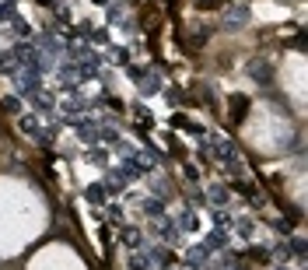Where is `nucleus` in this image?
Returning <instances> with one entry per match:
<instances>
[{"label": "nucleus", "mask_w": 308, "mask_h": 270, "mask_svg": "<svg viewBox=\"0 0 308 270\" xmlns=\"http://www.w3.org/2000/svg\"><path fill=\"white\" fill-rule=\"evenodd\" d=\"M179 221H182V228H186V231H196V228H200V225H196V214H192V211H182V218H179Z\"/></svg>", "instance_id": "obj_9"}, {"label": "nucleus", "mask_w": 308, "mask_h": 270, "mask_svg": "<svg viewBox=\"0 0 308 270\" xmlns=\"http://www.w3.org/2000/svg\"><path fill=\"white\" fill-rule=\"evenodd\" d=\"M231 109H235V119H242L245 109H249V98L245 95H231Z\"/></svg>", "instance_id": "obj_6"}, {"label": "nucleus", "mask_w": 308, "mask_h": 270, "mask_svg": "<svg viewBox=\"0 0 308 270\" xmlns=\"http://www.w3.org/2000/svg\"><path fill=\"white\" fill-rule=\"evenodd\" d=\"M144 214H161V204L158 200H144Z\"/></svg>", "instance_id": "obj_17"}, {"label": "nucleus", "mask_w": 308, "mask_h": 270, "mask_svg": "<svg viewBox=\"0 0 308 270\" xmlns=\"http://www.w3.org/2000/svg\"><path fill=\"white\" fill-rule=\"evenodd\" d=\"M252 18L249 4H231V7H224V28L228 32H238V28H245Z\"/></svg>", "instance_id": "obj_1"}, {"label": "nucleus", "mask_w": 308, "mask_h": 270, "mask_svg": "<svg viewBox=\"0 0 308 270\" xmlns=\"http://www.w3.org/2000/svg\"><path fill=\"white\" fill-rule=\"evenodd\" d=\"M277 270H287V267H277Z\"/></svg>", "instance_id": "obj_23"}, {"label": "nucleus", "mask_w": 308, "mask_h": 270, "mask_svg": "<svg viewBox=\"0 0 308 270\" xmlns=\"http://www.w3.org/2000/svg\"><path fill=\"white\" fill-rule=\"evenodd\" d=\"M196 7H203V11H214V7H221L217 0H196Z\"/></svg>", "instance_id": "obj_19"}, {"label": "nucleus", "mask_w": 308, "mask_h": 270, "mask_svg": "<svg viewBox=\"0 0 308 270\" xmlns=\"http://www.w3.org/2000/svg\"><path fill=\"white\" fill-rule=\"evenodd\" d=\"M112 60H116V63H123V67H130V49H123V46L112 49Z\"/></svg>", "instance_id": "obj_12"}, {"label": "nucleus", "mask_w": 308, "mask_h": 270, "mask_svg": "<svg viewBox=\"0 0 308 270\" xmlns=\"http://www.w3.org/2000/svg\"><path fill=\"white\" fill-rule=\"evenodd\" d=\"M273 228L280 231V235H291V221H277V225H273Z\"/></svg>", "instance_id": "obj_20"}, {"label": "nucleus", "mask_w": 308, "mask_h": 270, "mask_svg": "<svg viewBox=\"0 0 308 270\" xmlns=\"http://www.w3.org/2000/svg\"><path fill=\"white\" fill-rule=\"evenodd\" d=\"M249 74L256 77V81H263V84H270V67L263 63V60H252V63H249Z\"/></svg>", "instance_id": "obj_4"}, {"label": "nucleus", "mask_w": 308, "mask_h": 270, "mask_svg": "<svg viewBox=\"0 0 308 270\" xmlns=\"http://www.w3.org/2000/svg\"><path fill=\"white\" fill-rule=\"evenodd\" d=\"M207 246H214V249H224V235H221V231H214L210 239H207Z\"/></svg>", "instance_id": "obj_16"}, {"label": "nucleus", "mask_w": 308, "mask_h": 270, "mask_svg": "<svg viewBox=\"0 0 308 270\" xmlns=\"http://www.w3.org/2000/svg\"><path fill=\"white\" fill-rule=\"evenodd\" d=\"M140 95H154V92H161V77L158 74H140Z\"/></svg>", "instance_id": "obj_2"}, {"label": "nucleus", "mask_w": 308, "mask_h": 270, "mask_svg": "<svg viewBox=\"0 0 308 270\" xmlns=\"http://www.w3.org/2000/svg\"><path fill=\"white\" fill-rule=\"evenodd\" d=\"M224 193H228L224 186H214V193H210V196H214V204H224Z\"/></svg>", "instance_id": "obj_18"}, {"label": "nucleus", "mask_w": 308, "mask_h": 270, "mask_svg": "<svg viewBox=\"0 0 308 270\" xmlns=\"http://www.w3.org/2000/svg\"><path fill=\"white\" fill-rule=\"evenodd\" d=\"M147 172V161H137V158H126L123 161V175H130V179H137V175Z\"/></svg>", "instance_id": "obj_3"}, {"label": "nucleus", "mask_w": 308, "mask_h": 270, "mask_svg": "<svg viewBox=\"0 0 308 270\" xmlns=\"http://www.w3.org/2000/svg\"><path fill=\"white\" fill-rule=\"evenodd\" d=\"M130 270H151V260L147 256H130Z\"/></svg>", "instance_id": "obj_10"}, {"label": "nucleus", "mask_w": 308, "mask_h": 270, "mask_svg": "<svg viewBox=\"0 0 308 270\" xmlns=\"http://www.w3.org/2000/svg\"><path fill=\"white\" fill-rule=\"evenodd\" d=\"M203 260H207V246H196V249H189V263H192V267H200Z\"/></svg>", "instance_id": "obj_8"}, {"label": "nucleus", "mask_w": 308, "mask_h": 270, "mask_svg": "<svg viewBox=\"0 0 308 270\" xmlns=\"http://www.w3.org/2000/svg\"><path fill=\"white\" fill-rule=\"evenodd\" d=\"M165 98H168V102H186V92H182V88H168Z\"/></svg>", "instance_id": "obj_14"}, {"label": "nucleus", "mask_w": 308, "mask_h": 270, "mask_svg": "<svg viewBox=\"0 0 308 270\" xmlns=\"http://www.w3.org/2000/svg\"><path fill=\"white\" fill-rule=\"evenodd\" d=\"M287 249L294 253V256H298V260H305V239H294V242H291Z\"/></svg>", "instance_id": "obj_13"}, {"label": "nucleus", "mask_w": 308, "mask_h": 270, "mask_svg": "<svg viewBox=\"0 0 308 270\" xmlns=\"http://www.w3.org/2000/svg\"><path fill=\"white\" fill-rule=\"evenodd\" d=\"M14 28H18V35H28V25H25L21 18H14Z\"/></svg>", "instance_id": "obj_21"}, {"label": "nucleus", "mask_w": 308, "mask_h": 270, "mask_svg": "<svg viewBox=\"0 0 308 270\" xmlns=\"http://www.w3.org/2000/svg\"><path fill=\"white\" fill-rule=\"evenodd\" d=\"M95 4H109V0H95Z\"/></svg>", "instance_id": "obj_22"}, {"label": "nucleus", "mask_w": 308, "mask_h": 270, "mask_svg": "<svg viewBox=\"0 0 308 270\" xmlns=\"http://www.w3.org/2000/svg\"><path fill=\"white\" fill-rule=\"evenodd\" d=\"M119 239H123L126 246H140V231H137V228H123V235H119Z\"/></svg>", "instance_id": "obj_7"}, {"label": "nucleus", "mask_w": 308, "mask_h": 270, "mask_svg": "<svg viewBox=\"0 0 308 270\" xmlns=\"http://www.w3.org/2000/svg\"><path fill=\"white\" fill-rule=\"evenodd\" d=\"M0 109L4 113H21V102L18 98H0Z\"/></svg>", "instance_id": "obj_11"}, {"label": "nucleus", "mask_w": 308, "mask_h": 270, "mask_svg": "<svg viewBox=\"0 0 308 270\" xmlns=\"http://www.w3.org/2000/svg\"><path fill=\"white\" fill-rule=\"evenodd\" d=\"M105 183H91V186H88V190H84V196H88V204H102V200H105Z\"/></svg>", "instance_id": "obj_5"}, {"label": "nucleus", "mask_w": 308, "mask_h": 270, "mask_svg": "<svg viewBox=\"0 0 308 270\" xmlns=\"http://www.w3.org/2000/svg\"><path fill=\"white\" fill-rule=\"evenodd\" d=\"M161 235H165V239H172V242L179 239V231L172 228V221H161Z\"/></svg>", "instance_id": "obj_15"}]
</instances>
